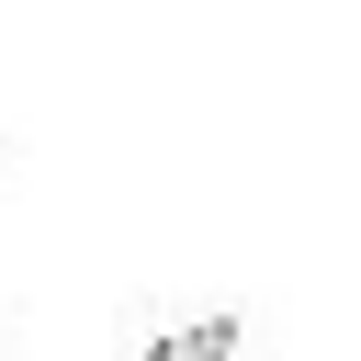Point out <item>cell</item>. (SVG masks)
Segmentation results:
<instances>
[{
	"instance_id": "obj_1",
	"label": "cell",
	"mask_w": 361,
	"mask_h": 361,
	"mask_svg": "<svg viewBox=\"0 0 361 361\" xmlns=\"http://www.w3.org/2000/svg\"><path fill=\"white\" fill-rule=\"evenodd\" d=\"M226 350H237V316H192V327H169L147 361H226Z\"/></svg>"
}]
</instances>
